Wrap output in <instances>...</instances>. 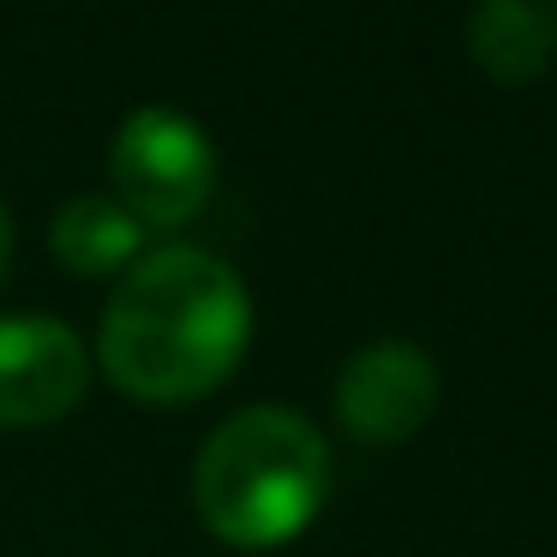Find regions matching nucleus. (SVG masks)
Listing matches in <instances>:
<instances>
[{"label":"nucleus","instance_id":"f257e3e1","mask_svg":"<svg viewBox=\"0 0 557 557\" xmlns=\"http://www.w3.org/2000/svg\"><path fill=\"white\" fill-rule=\"evenodd\" d=\"M252 336L246 282L205 246H162L102 306L97 360L109 384L150 408L198 401L240 366Z\"/></svg>","mask_w":557,"mask_h":557},{"label":"nucleus","instance_id":"f03ea898","mask_svg":"<svg viewBox=\"0 0 557 557\" xmlns=\"http://www.w3.org/2000/svg\"><path fill=\"white\" fill-rule=\"evenodd\" d=\"M330 497V444L294 408H240L198 444L193 509L234 552L300 540Z\"/></svg>","mask_w":557,"mask_h":557},{"label":"nucleus","instance_id":"7ed1b4c3","mask_svg":"<svg viewBox=\"0 0 557 557\" xmlns=\"http://www.w3.org/2000/svg\"><path fill=\"white\" fill-rule=\"evenodd\" d=\"M114 205L138 228H186L216 193V145L181 109H133L109 145Z\"/></svg>","mask_w":557,"mask_h":557},{"label":"nucleus","instance_id":"20e7f679","mask_svg":"<svg viewBox=\"0 0 557 557\" xmlns=\"http://www.w3.org/2000/svg\"><path fill=\"white\" fill-rule=\"evenodd\" d=\"M90 354L61 318H0V432L54 425L85 401Z\"/></svg>","mask_w":557,"mask_h":557},{"label":"nucleus","instance_id":"39448f33","mask_svg":"<svg viewBox=\"0 0 557 557\" xmlns=\"http://www.w3.org/2000/svg\"><path fill=\"white\" fill-rule=\"evenodd\" d=\"M437 408V360L401 336L366 342L336 377V420L360 444H408Z\"/></svg>","mask_w":557,"mask_h":557},{"label":"nucleus","instance_id":"423d86ee","mask_svg":"<svg viewBox=\"0 0 557 557\" xmlns=\"http://www.w3.org/2000/svg\"><path fill=\"white\" fill-rule=\"evenodd\" d=\"M468 54L504 85H528L557 61V7L492 0L468 18Z\"/></svg>","mask_w":557,"mask_h":557},{"label":"nucleus","instance_id":"0eeeda50","mask_svg":"<svg viewBox=\"0 0 557 557\" xmlns=\"http://www.w3.org/2000/svg\"><path fill=\"white\" fill-rule=\"evenodd\" d=\"M49 240H54V258L78 276H114V270L126 276L145 258V228L109 193H85L73 205H61L49 222Z\"/></svg>","mask_w":557,"mask_h":557},{"label":"nucleus","instance_id":"6e6552de","mask_svg":"<svg viewBox=\"0 0 557 557\" xmlns=\"http://www.w3.org/2000/svg\"><path fill=\"white\" fill-rule=\"evenodd\" d=\"M7 270H13V216L0 205V282H7Z\"/></svg>","mask_w":557,"mask_h":557}]
</instances>
